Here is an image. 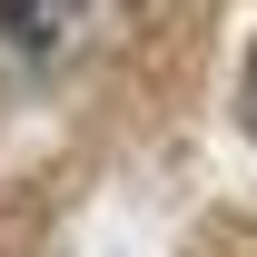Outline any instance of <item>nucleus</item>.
<instances>
[{
	"instance_id": "nucleus-1",
	"label": "nucleus",
	"mask_w": 257,
	"mask_h": 257,
	"mask_svg": "<svg viewBox=\"0 0 257 257\" xmlns=\"http://www.w3.org/2000/svg\"><path fill=\"white\" fill-rule=\"evenodd\" d=\"M109 0H0V79L10 69H50L60 50H79V30H89Z\"/></svg>"
},
{
	"instance_id": "nucleus-2",
	"label": "nucleus",
	"mask_w": 257,
	"mask_h": 257,
	"mask_svg": "<svg viewBox=\"0 0 257 257\" xmlns=\"http://www.w3.org/2000/svg\"><path fill=\"white\" fill-rule=\"evenodd\" d=\"M247 128H257V60H247Z\"/></svg>"
}]
</instances>
